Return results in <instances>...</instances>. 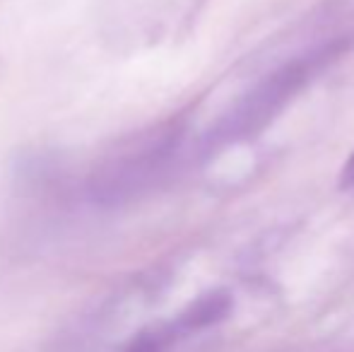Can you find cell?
Instances as JSON below:
<instances>
[{"label": "cell", "instance_id": "cell-1", "mask_svg": "<svg viewBox=\"0 0 354 352\" xmlns=\"http://www.w3.org/2000/svg\"><path fill=\"white\" fill-rule=\"evenodd\" d=\"M311 71H313V61H299L282 68L280 73H275L270 80L263 82L241 104V109L229 118L227 128H224V138H243L246 133H253L261 126H266L268 118L275 116L277 109L284 106V102L289 97H294V92L306 82Z\"/></svg>", "mask_w": 354, "mask_h": 352}, {"label": "cell", "instance_id": "cell-2", "mask_svg": "<svg viewBox=\"0 0 354 352\" xmlns=\"http://www.w3.org/2000/svg\"><path fill=\"white\" fill-rule=\"evenodd\" d=\"M229 311V297L222 292H214V295L201 297L198 302H193L186 309V314L181 316V326L188 331L203 328V326H210L214 321H219Z\"/></svg>", "mask_w": 354, "mask_h": 352}, {"label": "cell", "instance_id": "cell-3", "mask_svg": "<svg viewBox=\"0 0 354 352\" xmlns=\"http://www.w3.org/2000/svg\"><path fill=\"white\" fill-rule=\"evenodd\" d=\"M337 186H340L342 191H347V193L354 191V150H352V155L347 157L345 167L340 169V178H337Z\"/></svg>", "mask_w": 354, "mask_h": 352}]
</instances>
